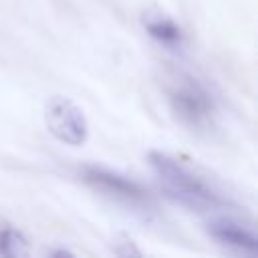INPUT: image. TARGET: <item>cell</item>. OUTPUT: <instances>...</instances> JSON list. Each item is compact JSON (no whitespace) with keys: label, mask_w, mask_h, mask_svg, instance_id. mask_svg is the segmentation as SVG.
I'll use <instances>...</instances> for the list:
<instances>
[{"label":"cell","mask_w":258,"mask_h":258,"mask_svg":"<svg viewBox=\"0 0 258 258\" xmlns=\"http://www.w3.org/2000/svg\"><path fill=\"white\" fill-rule=\"evenodd\" d=\"M147 161L157 175L163 191L179 206L194 212H212L222 208L224 198L214 191L204 179H200L189 167L163 151H151Z\"/></svg>","instance_id":"1"},{"label":"cell","mask_w":258,"mask_h":258,"mask_svg":"<svg viewBox=\"0 0 258 258\" xmlns=\"http://www.w3.org/2000/svg\"><path fill=\"white\" fill-rule=\"evenodd\" d=\"M171 113L191 131H206L216 119V101L212 93L194 77L177 75L167 87Z\"/></svg>","instance_id":"2"},{"label":"cell","mask_w":258,"mask_h":258,"mask_svg":"<svg viewBox=\"0 0 258 258\" xmlns=\"http://www.w3.org/2000/svg\"><path fill=\"white\" fill-rule=\"evenodd\" d=\"M81 177L89 187H93L95 191L103 194L105 198L117 204H123L137 212H149L153 208V202L147 189L135 179L119 171H113L101 165H85L81 169Z\"/></svg>","instance_id":"3"},{"label":"cell","mask_w":258,"mask_h":258,"mask_svg":"<svg viewBox=\"0 0 258 258\" xmlns=\"http://www.w3.org/2000/svg\"><path fill=\"white\" fill-rule=\"evenodd\" d=\"M48 131L67 145H83L87 141V119L83 111L67 97H52L44 111Z\"/></svg>","instance_id":"4"},{"label":"cell","mask_w":258,"mask_h":258,"mask_svg":"<svg viewBox=\"0 0 258 258\" xmlns=\"http://www.w3.org/2000/svg\"><path fill=\"white\" fill-rule=\"evenodd\" d=\"M206 232L210 234V238H214L218 244L246 254V256H254L258 252V238L254 234V230L246 224H240L234 218H212L206 226Z\"/></svg>","instance_id":"5"},{"label":"cell","mask_w":258,"mask_h":258,"mask_svg":"<svg viewBox=\"0 0 258 258\" xmlns=\"http://www.w3.org/2000/svg\"><path fill=\"white\" fill-rule=\"evenodd\" d=\"M143 26H145L147 34L155 42H159V44H163L167 48H173V50L181 48V44H183V32L175 24V20H171L169 16L159 14V12L157 14H145L143 16Z\"/></svg>","instance_id":"6"},{"label":"cell","mask_w":258,"mask_h":258,"mask_svg":"<svg viewBox=\"0 0 258 258\" xmlns=\"http://www.w3.org/2000/svg\"><path fill=\"white\" fill-rule=\"evenodd\" d=\"M28 254V242L22 232L14 228H0V256L6 258H22Z\"/></svg>","instance_id":"7"},{"label":"cell","mask_w":258,"mask_h":258,"mask_svg":"<svg viewBox=\"0 0 258 258\" xmlns=\"http://www.w3.org/2000/svg\"><path fill=\"white\" fill-rule=\"evenodd\" d=\"M46 254H48V256H71L69 250H48Z\"/></svg>","instance_id":"8"}]
</instances>
